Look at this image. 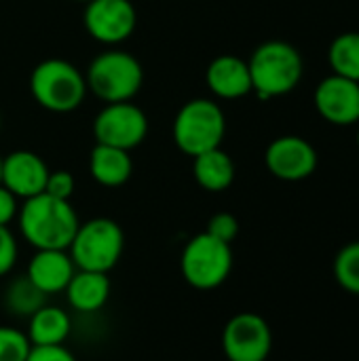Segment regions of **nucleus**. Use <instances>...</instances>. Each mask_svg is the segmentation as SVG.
Here are the masks:
<instances>
[{
	"instance_id": "f257e3e1",
	"label": "nucleus",
	"mask_w": 359,
	"mask_h": 361,
	"mask_svg": "<svg viewBox=\"0 0 359 361\" xmlns=\"http://www.w3.org/2000/svg\"><path fill=\"white\" fill-rule=\"evenodd\" d=\"M17 218L21 237L34 250H68L80 224L70 201L47 192L25 199Z\"/></svg>"
},
{
	"instance_id": "f03ea898",
	"label": "nucleus",
	"mask_w": 359,
	"mask_h": 361,
	"mask_svg": "<svg viewBox=\"0 0 359 361\" xmlns=\"http://www.w3.org/2000/svg\"><path fill=\"white\" fill-rule=\"evenodd\" d=\"M252 91L260 99L288 95L303 80L305 63L300 51L286 40H267L258 44L248 61Z\"/></svg>"
},
{
	"instance_id": "7ed1b4c3",
	"label": "nucleus",
	"mask_w": 359,
	"mask_h": 361,
	"mask_svg": "<svg viewBox=\"0 0 359 361\" xmlns=\"http://www.w3.org/2000/svg\"><path fill=\"white\" fill-rule=\"evenodd\" d=\"M30 93L40 108L66 114L76 110L85 102L87 80L72 61L53 57L40 61L32 70Z\"/></svg>"
},
{
	"instance_id": "20e7f679",
	"label": "nucleus",
	"mask_w": 359,
	"mask_h": 361,
	"mask_svg": "<svg viewBox=\"0 0 359 361\" xmlns=\"http://www.w3.org/2000/svg\"><path fill=\"white\" fill-rule=\"evenodd\" d=\"M226 133V116L218 102L195 97L186 102L171 127L174 142L186 157H199L207 150L220 148Z\"/></svg>"
},
{
	"instance_id": "39448f33",
	"label": "nucleus",
	"mask_w": 359,
	"mask_h": 361,
	"mask_svg": "<svg viewBox=\"0 0 359 361\" xmlns=\"http://www.w3.org/2000/svg\"><path fill=\"white\" fill-rule=\"evenodd\" d=\"M87 89L102 102H131L144 85V68L127 51H104L87 68Z\"/></svg>"
},
{
	"instance_id": "423d86ee",
	"label": "nucleus",
	"mask_w": 359,
	"mask_h": 361,
	"mask_svg": "<svg viewBox=\"0 0 359 361\" xmlns=\"http://www.w3.org/2000/svg\"><path fill=\"white\" fill-rule=\"evenodd\" d=\"M125 250V233L112 218H91L78 224V231L68 247L78 271L110 273Z\"/></svg>"
},
{
	"instance_id": "0eeeda50",
	"label": "nucleus",
	"mask_w": 359,
	"mask_h": 361,
	"mask_svg": "<svg viewBox=\"0 0 359 361\" xmlns=\"http://www.w3.org/2000/svg\"><path fill=\"white\" fill-rule=\"evenodd\" d=\"M180 271L184 281L195 290H216L220 288L233 271V250L209 233L195 235L182 250Z\"/></svg>"
},
{
	"instance_id": "6e6552de",
	"label": "nucleus",
	"mask_w": 359,
	"mask_h": 361,
	"mask_svg": "<svg viewBox=\"0 0 359 361\" xmlns=\"http://www.w3.org/2000/svg\"><path fill=\"white\" fill-rule=\"evenodd\" d=\"M93 135L97 144L131 152L146 140L148 118L133 102L106 104L93 121Z\"/></svg>"
},
{
	"instance_id": "1a4fd4ad",
	"label": "nucleus",
	"mask_w": 359,
	"mask_h": 361,
	"mask_svg": "<svg viewBox=\"0 0 359 361\" xmlns=\"http://www.w3.org/2000/svg\"><path fill=\"white\" fill-rule=\"evenodd\" d=\"M273 332L258 313H237L222 330V351L229 361H267Z\"/></svg>"
},
{
	"instance_id": "9d476101",
	"label": "nucleus",
	"mask_w": 359,
	"mask_h": 361,
	"mask_svg": "<svg viewBox=\"0 0 359 361\" xmlns=\"http://www.w3.org/2000/svg\"><path fill=\"white\" fill-rule=\"evenodd\" d=\"M83 23L87 34L102 44L125 42L138 25V11L131 0H89Z\"/></svg>"
},
{
	"instance_id": "9b49d317",
	"label": "nucleus",
	"mask_w": 359,
	"mask_h": 361,
	"mask_svg": "<svg viewBox=\"0 0 359 361\" xmlns=\"http://www.w3.org/2000/svg\"><path fill=\"white\" fill-rule=\"evenodd\" d=\"M264 165L277 180L300 182L315 173L317 150L300 135H279L267 146Z\"/></svg>"
},
{
	"instance_id": "f8f14e48",
	"label": "nucleus",
	"mask_w": 359,
	"mask_h": 361,
	"mask_svg": "<svg viewBox=\"0 0 359 361\" xmlns=\"http://www.w3.org/2000/svg\"><path fill=\"white\" fill-rule=\"evenodd\" d=\"M313 104L320 116L336 127H349L359 123V82L330 74L315 87Z\"/></svg>"
},
{
	"instance_id": "ddd939ff",
	"label": "nucleus",
	"mask_w": 359,
	"mask_h": 361,
	"mask_svg": "<svg viewBox=\"0 0 359 361\" xmlns=\"http://www.w3.org/2000/svg\"><path fill=\"white\" fill-rule=\"evenodd\" d=\"M47 163L32 150H15L2 159V180L0 184L11 190L17 199L25 201L44 192L49 178Z\"/></svg>"
},
{
	"instance_id": "4468645a",
	"label": "nucleus",
	"mask_w": 359,
	"mask_h": 361,
	"mask_svg": "<svg viewBox=\"0 0 359 361\" xmlns=\"http://www.w3.org/2000/svg\"><path fill=\"white\" fill-rule=\"evenodd\" d=\"M74 273L76 264L72 262L68 250H36L25 269V277L44 296L66 292Z\"/></svg>"
},
{
	"instance_id": "2eb2a0df",
	"label": "nucleus",
	"mask_w": 359,
	"mask_h": 361,
	"mask_svg": "<svg viewBox=\"0 0 359 361\" xmlns=\"http://www.w3.org/2000/svg\"><path fill=\"white\" fill-rule=\"evenodd\" d=\"M209 91L220 99H239L252 93V76L248 61L237 55H218L205 70Z\"/></svg>"
},
{
	"instance_id": "dca6fc26",
	"label": "nucleus",
	"mask_w": 359,
	"mask_h": 361,
	"mask_svg": "<svg viewBox=\"0 0 359 361\" xmlns=\"http://www.w3.org/2000/svg\"><path fill=\"white\" fill-rule=\"evenodd\" d=\"M110 279L108 273H93V271H78L70 279L66 288L68 305L78 313H95L104 309L110 298Z\"/></svg>"
},
{
	"instance_id": "f3484780",
	"label": "nucleus",
	"mask_w": 359,
	"mask_h": 361,
	"mask_svg": "<svg viewBox=\"0 0 359 361\" xmlns=\"http://www.w3.org/2000/svg\"><path fill=\"white\" fill-rule=\"evenodd\" d=\"M89 171L91 178L106 188H118L127 184L133 171V161L127 150L95 144L89 154Z\"/></svg>"
},
{
	"instance_id": "a211bd4d",
	"label": "nucleus",
	"mask_w": 359,
	"mask_h": 361,
	"mask_svg": "<svg viewBox=\"0 0 359 361\" xmlns=\"http://www.w3.org/2000/svg\"><path fill=\"white\" fill-rule=\"evenodd\" d=\"M72 332V319L61 307L44 305L28 319V338L32 347L63 345Z\"/></svg>"
},
{
	"instance_id": "6ab92c4d",
	"label": "nucleus",
	"mask_w": 359,
	"mask_h": 361,
	"mask_svg": "<svg viewBox=\"0 0 359 361\" xmlns=\"http://www.w3.org/2000/svg\"><path fill=\"white\" fill-rule=\"evenodd\" d=\"M193 173L197 184L207 192H222L235 182V163L220 148L207 150L193 159Z\"/></svg>"
},
{
	"instance_id": "aec40b11",
	"label": "nucleus",
	"mask_w": 359,
	"mask_h": 361,
	"mask_svg": "<svg viewBox=\"0 0 359 361\" xmlns=\"http://www.w3.org/2000/svg\"><path fill=\"white\" fill-rule=\"evenodd\" d=\"M2 300H4V307L11 315L23 317V319H30L40 307L47 305V296L25 275L13 279L6 286Z\"/></svg>"
},
{
	"instance_id": "412c9836",
	"label": "nucleus",
	"mask_w": 359,
	"mask_h": 361,
	"mask_svg": "<svg viewBox=\"0 0 359 361\" xmlns=\"http://www.w3.org/2000/svg\"><path fill=\"white\" fill-rule=\"evenodd\" d=\"M332 74L359 82V32H343L328 47Z\"/></svg>"
},
{
	"instance_id": "4be33fe9",
	"label": "nucleus",
	"mask_w": 359,
	"mask_h": 361,
	"mask_svg": "<svg viewBox=\"0 0 359 361\" xmlns=\"http://www.w3.org/2000/svg\"><path fill=\"white\" fill-rule=\"evenodd\" d=\"M334 277L345 292L359 296V241L347 243L336 254Z\"/></svg>"
},
{
	"instance_id": "5701e85b",
	"label": "nucleus",
	"mask_w": 359,
	"mask_h": 361,
	"mask_svg": "<svg viewBox=\"0 0 359 361\" xmlns=\"http://www.w3.org/2000/svg\"><path fill=\"white\" fill-rule=\"evenodd\" d=\"M32 343L25 332L13 326H0V361H25Z\"/></svg>"
},
{
	"instance_id": "b1692460",
	"label": "nucleus",
	"mask_w": 359,
	"mask_h": 361,
	"mask_svg": "<svg viewBox=\"0 0 359 361\" xmlns=\"http://www.w3.org/2000/svg\"><path fill=\"white\" fill-rule=\"evenodd\" d=\"M205 233H209L212 237H216L224 243H233L239 235V220L229 212H218L209 218Z\"/></svg>"
},
{
	"instance_id": "393cba45",
	"label": "nucleus",
	"mask_w": 359,
	"mask_h": 361,
	"mask_svg": "<svg viewBox=\"0 0 359 361\" xmlns=\"http://www.w3.org/2000/svg\"><path fill=\"white\" fill-rule=\"evenodd\" d=\"M44 192L51 195V197H55V199L70 201L72 195H74V176L70 171H66V169L49 171Z\"/></svg>"
},
{
	"instance_id": "a878e982",
	"label": "nucleus",
	"mask_w": 359,
	"mask_h": 361,
	"mask_svg": "<svg viewBox=\"0 0 359 361\" xmlns=\"http://www.w3.org/2000/svg\"><path fill=\"white\" fill-rule=\"evenodd\" d=\"M17 262V239L8 226H0V277L8 275Z\"/></svg>"
},
{
	"instance_id": "bb28decb",
	"label": "nucleus",
	"mask_w": 359,
	"mask_h": 361,
	"mask_svg": "<svg viewBox=\"0 0 359 361\" xmlns=\"http://www.w3.org/2000/svg\"><path fill=\"white\" fill-rule=\"evenodd\" d=\"M25 361H78L63 345L55 347H32Z\"/></svg>"
},
{
	"instance_id": "cd10ccee",
	"label": "nucleus",
	"mask_w": 359,
	"mask_h": 361,
	"mask_svg": "<svg viewBox=\"0 0 359 361\" xmlns=\"http://www.w3.org/2000/svg\"><path fill=\"white\" fill-rule=\"evenodd\" d=\"M19 214V199L0 184V226H8Z\"/></svg>"
},
{
	"instance_id": "c85d7f7f",
	"label": "nucleus",
	"mask_w": 359,
	"mask_h": 361,
	"mask_svg": "<svg viewBox=\"0 0 359 361\" xmlns=\"http://www.w3.org/2000/svg\"><path fill=\"white\" fill-rule=\"evenodd\" d=\"M0 180H2V157H0Z\"/></svg>"
},
{
	"instance_id": "c756f323",
	"label": "nucleus",
	"mask_w": 359,
	"mask_h": 361,
	"mask_svg": "<svg viewBox=\"0 0 359 361\" xmlns=\"http://www.w3.org/2000/svg\"><path fill=\"white\" fill-rule=\"evenodd\" d=\"M359 125V123H358ZM355 142H358V148H359V129H358V135H355Z\"/></svg>"
},
{
	"instance_id": "7c9ffc66",
	"label": "nucleus",
	"mask_w": 359,
	"mask_h": 361,
	"mask_svg": "<svg viewBox=\"0 0 359 361\" xmlns=\"http://www.w3.org/2000/svg\"><path fill=\"white\" fill-rule=\"evenodd\" d=\"M0 127H2V118H0Z\"/></svg>"
},
{
	"instance_id": "2f4dec72",
	"label": "nucleus",
	"mask_w": 359,
	"mask_h": 361,
	"mask_svg": "<svg viewBox=\"0 0 359 361\" xmlns=\"http://www.w3.org/2000/svg\"><path fill=\"white\" fill-rule=\"evenodd\" d=\"M80 2H89V0H80Z\"/></svg>"
}]
</instances>
